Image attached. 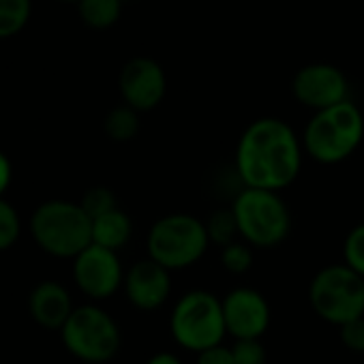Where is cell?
<instances>
[{
    "mask_svg": "<svg viewBox=\"0 0 364 364\" xmlns=\"http://www.w3.org/2000/svg\"><path fill=\"white\" fill-rule=\"evenodd\" d=\"M67 351L86 364H105L120 351L122 334L116 319L97 304L75 306L60 330Z\"/></svg>",
    "mask_w": 364,
    "mask_h": 364,
    "instance_id": "cell-8",
    "label": "cell"
},
{
    "mask_svg": "<svg viewBox=\"0 0 364 364\" xmlns=\"http://www.w3.org/2000/svg\"><path fill=\"white\" fill-rule=\"evenodd\" d=\"M80 206H82L84 213L95 221V219H99V217H103V215L116 210V208H118V200H116L114 191L107 189V187H90V189L82 196Z\"/></svg>",
    "mask_w": 364,
    "mask_h": 364,
    "instance_id": "cell-20",
    "label": "cell"
},
{
    "mask_svg": "<svg viewBox=\"0 0 364 364\" xmlns=\"http://www.w3.org/2000/svg\"><path fill=\"white\" fill-rule=\"evenodd\" d=\"M31 234L48 255L75 259L92 245V219L75 202L50 200L33 213Z\"/></svg>",
    "mask_w": 364,
    "mask_h": 364,
    "instance_id": "cell-3",
    "label": "cell"
},
{
    "mask_svg": "<svg viewBox=\"0 0 364 364\" xmlns=\"http://www.w3.org/2000/svg\"><path fill=\"white\" fill-rule=\"evenodd\" d=\"M221 266L232 274H245L253 266V251L247 242L236 240L221 249Z\"/></svg>",
    "mask_w": 364,
    "mask_h": 364,
    "instance_id": "cell-22",
    "label": "cell"
},
{
    "mask_svg": "<svg viewBox=\"0 0 364 364\" xmlns=\"http://www.w3.org/2000/svg\"><path fill=\"white\" fill-rule=\"evenodd\" d=\"M362 215H364V206H362Z\"/></svg>",
    "mask_w": 364,
    "mask_h": 364,
    "instance_id": "cell-30",
    "label": "cell"
},
{
    "mask_svg": "<svg viewBox=\"0 0 364 364\" xmlns=\"http://www.w3.org/2000/svg\"><path fill=\"white\" fill-rule=\"evenodd\" d=\"M31 317L46 330H63L71 313L75 311L71 294L56 281L39 283L28 296Z\"/></svg>",
    "mask_w": 364,
    "mask_h": 364,
    "instance_id": "cell-14",
    "label": "cell"
},
{
    "mask_svg": "<svg viewBox=\"0 0 364 364\" xmlns=\"http://www.w3.org/2000/svg\"><path fill=\"white\" fill-rule=\"evenodd\" d=\"M65 3H80V0H65Z\"/></svg>",
    "mask_w": 364,
    "mask_h": 364,
    "instance_id": "cell-29",
    "label": "cell"
},
{
    "mask_svg": "<svg viewBox=\"0 0 364 364\" xmlns=\"http://www.w3.org/2000/svg\"><path fill=\"white\" fill-rule=\"evenodd\" d=\"M146 364H182V360L171 351H159V353L150 355Z\"/></svg>",
    "mask_w": 364,
    "mask_h": 364,
    "instance_id": "cell-28",
    "label": "cell"
},
{
    "mask_svg": "<svg viewBox=\"0 0 364 364\" xmlns=\"http://www.w3.org/2000/svg\"><path fill=\"white\" fill-rule=\"evenodd\" d=\"M204 223H206V232H208L210 245H217V247L223 249V247H228V245L240 240L238 223H236V217H234L232 206H230V208H219V210H215Z\"/></svg>",
    "mask_w": 364,
    "mask_h": 364,
    "instance_id": "cell-17",
    "label": "cell"
},
{
    "mask_svg": "<svg viewBox=\"0 0 364 364\" xmlns=\"http://www.w3.org/2000/svg\"><path fill=\"white\" fill-rule=\"evenodd\" d=\"M232 210L240 240L255 249H274L287 240L294 228L289 206L277 191L245 187L234 200Z\"/></svg>",
    "mask_w": 364,
    "mask_h": 364,
    "instance_id": "cell-4",
    "label": "cell"
},
{
    "mask_svg": "<svg viewBox=\"0 0 364 364\" xmlns=\"http://www.w3.org/2000/svg\"><path fill=\"white\" fill-rule=\"evenodd\" d=\"M133 236V223L129 215L120 208L92 221V245H99L109 251H120Z\"/></svg>",
    "mask_w": 364,
    "mask_h": 364,
    "instance_id": "cell-15",
    "label": "cell"
},
{
    "mask_svg": "<svg viewBox=\"0 0 364 364\" xmlns=\"http://www.w3.org/2000/svg\"><path fill=\"white\" fill-rule=\"evenodd\" d=\"M221 300L228 334L236 341L262 338L266 334L270 326V304L259 289L234 287Z\"/></svg>",
    "mask_w": 364,
    "mask_h": 364,
    "instance_id": "cell-10",
    "label": "cell"
},
{
    "mask_svg": "<svg viewBox=\"0 0 364 364\" xmlns=\"http://www.w3.org/2000/svg\"><path fill=\"white\" fill-rule=\"evenodd\" d=\"M302 139L279 118H259L251 122L236 146L234 167L249 189L283 191L302 169Z\"/></svg>",
    "mask_w": 364,
    "mask_h": 364,
    "instance_id": "cell-1",
    "label": "cell"
},
{
    "mask_svg": "<svg viewBox=\"0 0 364 364\" xmlns=\"http://www.w3.org/2000/svg\"><path fill=\"white\" fill-rule=\"evenodd\" d=\"M169 332L180 347L196 353L223 345L228 334L223 300L208 289L182 294L169 315Z\"/></svg>",
    "mask_w": 364,
    "mask_h": 364,
    "instance_id": "cell-6",
    "label": "cell"
},
{
    "mask_svg": "<svg viewBox=\"0 0 364 364\" xmlns=\"http://www.w3.org/2000/svg\"><path fill=\"white\" fill-rule=\"evenodd\" d=\"M198 364H236V358L232 353V347L217 345L198 353Z\"/></svg>",
    "mask_w": 364,
    "mask_h": 364,
    "instance_id": "cell-26",
    "label": "cell"
},
{
    "mask_svg": "<svg viewBox=\"0 0 364 364\" xmlns=\"http://www.w3.org/2000/svg\"><path fill=\"white\" fill-rule=\"evenodd\" d=\"M362 139L364 116L358 105L343 101L313 114L302 135V148L313 161L321 165H336L349 159Z\"/></svg>",
    "mask_w": 364,
    "mask_h": 364,
    "instance_id": "cell-2",
    "label": "cell"
},
{
    "mask_svg": "<svg viewBox=\"0 0 364 364\" xmlns=\"http://www.w3.org/2000/svg\"><path fill=\"white\" fill-rule=\"evenodd\" d=\"M22 234V221L14 204L0 198V253L11 249Z\"/></svg>",
    "mask_w": 364,
    "mask_h": 364,
    "instance_id": "cell-21",
    "label": "cell"
},
{
    "mask_svg": "<svg viewBox=\"0 0 364 364\" xmlns=\"http://www.w3.org/2000/svg\"><path fill=\"white\" fill-rule=\"evenodd\" d=\"M124 294L129 302L139 311H156L161 309L171 294V277L169 270L150 257L135 262L124 272Z\"/></svg>",
    "mask_w": 364,
    "mask_h": 364,
    "instance_id": "cell-13",
    "label": "cell"
},
{
    "mask_svg": "<svg viewBox=\"0 0 364 364\" xmlns=\"http://www.w3.org/2000/svg\"><path fill=\"white\" fill-rule=\"evenodd\" d=\"M343 264L364 277V221L349 230L343 242Z\"/></svg>",
    "mask_w": 364,
    "mask_h": 364,
    "instance_id": "cell-23",
    "label": "cell"
},
{
    "mask_svg": "<svg viewBox=\"0 0 364 364\" xmlns=\"http://www.w3.org/2000/svg\"><path fill=\"white\" fill-rule=\"evenodd\" d=\"M291 90L302 105L315 112L347 101V80L330 65H309L300 69L291 82Z\"/></svg>",
    "mask_w": 364,
    "mask_h": 364,
    "instance_id": "cell-11",
    "label": "cell"
},
{
    "mask_svg": "<svg viewBox=\"0 0 364 364\" xmlns=\"http://www.w3.org/2000/svg\"><path fill=\"white\" fill-rule=\"evenodd\" d=\"M139 112L129 105L114 107L103 122V129L112 141H131L139 131Z\"/></svg>",
    "mask_w": 364,
    "mask_h": 364,
    "instance_id": "cell-16",
    "label": "cell"
},
{
    "mask_svg": "<svg viewBox=\"0 0 364 364\" xmlns=\"http://www.w3.org/2000/svg\"><path fill=\"white\" fill-rule=\"evenodd\" d=\"M73 281L90 300L112 298L124 283V270L118 253L90 245L73 259Z\"/></svg>",
    "mask_w": 364,
    "mask_h": 364,
    "instance_id": "cell-9",
    "label": "cell"
},
{
    "mask_svg": "<svg viewBox=\"0 0 364 364\" xmlns=\"http://www.w3.org/2000/svg\"><path fill=\"white\" fill-rule=\"evenodd\" d=\"M338 338L345 349L353 353H364V317L343 323L338 328Z\"/></svg>",
    "mask_w": 364,
    "mask_h": 364,
    "instance_id": "cell-25",
    "label": "cell"
},
{
    "mask_svg": "<svg viewBox=\"0 0 364 364\" xmlns=\"http://www.w3.org/2000/svg\"><path fill=\"white\" fill-rule=\"evenodd\" d=\"M309 302L317 317L336 328L364 317V277L345 264L326 266L309 283Z\"/></svg>",
    "mask_w": 364,
    "mask_h": 364,
    "instance_id": "cell-7",
    "label": "cell"
},
{
    "mask_svg": "<svg viewBox=\"0 0 364 364\" xmlns=\"http://www.w3.org/2000/svg\"><path fill=\"white\" fill-rule=\"evenodd\" d=\"M120 95L135 112H148L165 97V73L150 58H133L120 71Z\"/></svg>",
    "mask_w": 364,
    "mask_h": 364,
    "instance_id": "cell-12",
    "label": "cell"
},
{
    "mask_svg": "<svg viewBox=\"0 0 364 364\" xmlns=\"http://www.w3.org/2000/svg\"><path fill=\"white\" fill-rule=\"evenodd\" d=\"M11 180H14V165L9 161V156L0 150V198H3L5 191L9 189Z\"/></svg>",
    "mask_w": 364,
    "mask_h": 364,
    "instance_id": "cell-27",
    "label": "cell"
},
{
    "mask_svg": "<svg viewBox=\"0 0 364 364\" xmlns=\"http://www.w3.org/2000/svg\"><path fill=\"white\" fill-rule=\"evenodd\" d=\"M122 0H80V16L90 28H109L120 16Z\"/></svg>",
    "mask_w": 364,
    "mask_h": 364,
    "instance_id": "cell-18",
    "label": "cell"
},
{
    "mask_svg": "<svg viewBox=\"0 0 364 364\" xmlns=\"http://www.w3.org/2000/svg\"><path fill=\"white\" fill-rule=\"evenodd\" d=\"M236 364H266V349L262 338H245L232 345Z\"/></svg>",
    "mask_w": 364,
    "mask_h": 364,
    "instance_id": "cell-24",
    "label": "cell"
},
{
    "mask_svg": "<svg viewBox=\"0 0 364 364\" xmlns=\"http://www.w3.org/2000/svg\"><path fill=\"white\" fill-rule=\"evenodd\" d=\"M208 245L206 223L187 213H173L156 219L146 236L148 257L169 272L198 264L208 251Z\"/></svg>",
    "mask_w": 364,
    "mask_h": 364,
    "instance_id": "cell-5",
    "label": "cell"
},
{
    "mask_svg": "<svg viewBox=\"0 0 364 364\" xmlns=\"http://www.w3.org/2000/svg\"><path fill=\"white\" fill-rule=\"evenodd\" d=\"M31 0H0V39L18 35L31 20Z\"/></svg>",
    "mask_w": 364,
    "mask_h": 364,
    "instance_id": "cell-19",
    "label": "cell"
}]
</instances>
